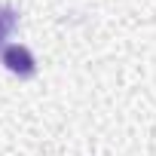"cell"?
<instances>
[{"label": "cell", "instance_id": "1", "mask_svg": "<svg viewBox=\"0 0 156 156\" xmlns=\"http://www.w3.org/2000/svg\"><path fill=\"white\" fill-rule=\"evenodd\" d=\"M0 61H3V67H6L9 73H16V76H34V70H37V61H34L31 49L22 46V43L3 46V52H0Z\"/></svg>", "mask_w": 156, "mask_h": 156}, {"label": "cell", "instance_id": "2", "mask_svg": "<svg viewBox=\"0 0 156 156\" xmlns=\"http://www.w3.org/2000/svg\"><path fill=\"white\" fill-rule=\"evenodd\" d=\"M16 25H19V12L12 6H0V52H3L9 34L16 31Z\"/></svg>", "mask_w": 156, "mask_h": 156}]
</instances>
